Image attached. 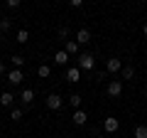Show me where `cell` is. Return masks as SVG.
I'll return each instance as SVG.
<instances>
[{"label":"cell","mask_w":147,"mask_h":138,"mask_svg":"<svg viewBox=\"0 0 147 138\" xmlns=\"http://www.w3.org/2000/svg\"><path fill=\"white\" fill-rule=\"evenodd\" d=\"M10 27H12V22H10V20H5V17L0 20V32H7Z\"/></svg>","instance_id":"44dd1931"},{"label":"cell","mask_w":147,"mask_h":138,"mask_svg":"<svg viewBox=\"0 0 147 138\" xmlns=\"http://www.w3.org/2000/svg\"><path fill=\"white\" fill-rule=\"evenodd\" d=\"M12 101H15V96H12L10 91H3V94H0V106H3V109H10Z\"/></svg>","instance_id":"9c48e42d"},{"label":"cell","mask_w":147,"mask_h":138,"mask_svg":"<svg viewBox=\"0 0 147 138\" xmlns=\"http://www.w3.org/2000/svg\"><path fill=\"white\" fill-rule=\"evenodd\" d=\"M135 138H147V126H135Z\"/></svg>","instance_id":"d6986e66"},{"label":"cell","mask_w":147,"mask_h":138,"mask_svg":"<svg viewBox=\"0 0 147 138\" xmlns=\"http://www.w3.org/2000/svg\"><path fill=\"white\" fill-rule=\"evenodd\" d=\"M27 40H30V32H27V30H20V32H17V42H20V44H25Z\"/></svg>","instance_id":"ffe728a7"},{"label":"cell","mask_w":147,"mask_h":138,"mask_svg":"<svg viewBox=\"0 0 147 138\" xmlns=\"http://www.w3.org/2000/svg\"><path fill=\"white\" fill-rule=\"evenodd\" d=\"M132 77H135V67H130V64L123 67V79H132Z\"/></svg>","instance_id":"ac0fdd59"},{"label":"cell","mask_w":147,"mask_h":138,"mask_svg":"<svg viewBox=\"0 0 147 138\" xmlns=\"http://www.w3.org/2000/svg\"><path fill=\"white\" fill-rule=\"evenodd\" d=\"M142 32H145V35H147V25H145V30H142Z\"/></svg>","instance_id":"484cf974"},{"label":"cell","mask_w":147,"mask_h":138,"mask_svg":"<svg viewBox=\"0 0 147 138\" xmlns=\"http://www.w3.org/2000/svg\"><path fill=\"white\" fill-rule=\"evenodd\" d=\"M22 79H25V74H22V69H10V72H7V81H10L12 86L22 84Z\"/></svg>","instance_id":"277c9868"},{"label":"cell","mask_w":147,"mask_h":138,"mask_svg":"<svg viewBox=\"0 0 147 138\" xmlns=\"http://www.w3.org/2000/svg\"><path fill=\"white\" fill-rule=\"evenodd\" d=\"M118 128H120V121H118V118H113V116L103 118V131L105 133H115Z\"/></svg>","instance_id":"7a4b0ae2"},{"label":"cell","mask_w":147,"mask_h":138,"mask_svg":"<svg viewBox=\"0 0 147 138\" xmlns=\"http://www.w3.org/2000/svg\"><path fill=\"white\" fill-rule=\"evenodd\" d=\"M5 5L10 8V10H17V8H20V0H7Z\"/></svg>","instance_id":"7402d4cb"},{"label":"cell","mask_w":147,"mask_h":138,"mask_svg":"<svg viewBox=\"0 0 147 138\" xmlns=\"http://www.w3.org/2000/svg\"><path fill=\"white\" fill-rule=\"evenodd\" d=\"M81 99H84L81 94H71V96H69V104H71V106L79 111V109H81Z\"/></svg>","instance_id":"5bb4252c"},{"label":"cell","mask_w":147,"mask_h":138,"mask_svg":"<svg viewBox=\"0 0 147 138\" xmlns=\"http://www.w3.org/2000/svg\"><path fill=\"white\" fill-rule=\"evenodd\" d=\"M69 57H71V54H69L66 49H59V52L54 54V64H66V62H69Z\"/></svg>","instance_id":"7c38bea8"},{"label":"cell","mask_w":147,"mask_h":138,"mask_svg":"<svg viewBox=\"0 0 147 138\" xmlns=\"http://www.w3.org/2000/svg\"><path fill=\"white\" fill-rule=\"evenodd\" d=\"M61 104H64V99L59 94H49L47 96V106L52 109V111H57V109H61Z\"/></svg>","instance_id":"8992f818"},{"label":"cell","mask_w":147,"mask_h":138,"mask_svg":"<svg viewBox=\"0 0 147 138\" xmlns=\"http://www.w3.org/2000/svg\"><path fill=\"white\" fill-rule=\"evenodd\" d=\"M76 42H79V44H86V42H91V30L81 27V30L76 32Z\"/></svg>","instance_id":"ba28073f"},{"label":"cell","mask_w":147,"mask_h":138,"mask_svg":"<svg viewBox=\"0 0 147 138\" xmlns=\"http://www.w3.org/2000/svg\"><path fill=\"white\" fill-rule=\"evenodd\" d=\"M100 138H103V136H100Z\"/></svg>","instance_id":"4316f807"},{"label":"cell","mask_w":147,"mask_h":138,"mask_svg":"<svg viewBox=\"0 0 147 138\" xmlns=\"http://www.w3.org/2000/svg\"><path fill=\"white\" fill-rule=\"evenodd\" d=\"M79 47H81V44L76 42V40H66V47H64V49H66L69 54H76V52H79Z\"/></svg>","instance_id":"4fadbf2b"},{"label":"cell","mask_w":147,"mask_h":138,"mask_svg":"<svg viewBox=\"0 0 147 138\" xmlns=\"http://www.w3.org/2000/svg\"><path fill=\"white\" fill-rule=\"evenodd\" d=\"M93 64H96L93 54L84 52V54H81V57H79V69H84V72H91V69H93Z\"/></svg>","instance_id":"6da1fadb"},{"label":"cell","mask_w":147,"mask_h":138,"mask_svg":"<svg viewBox=\"0 0 147 138\" xmlns=\"http://www.w3.org/2000/svg\"><path fill=\"white\" fill-rule=\"evenodd\" d=\"M123 94V81L120 79H113L108 84V96H113V99H115V96H120Z\"/></svg>","instance_id":"5b68a950"},{"label":"cell","mask_w":147,"mask_h":138,"mask_svg":"<svg viewBox=\"0 0 147 138\" xmlns=\"http://www.w3.org/2000/svg\"><path fill=\"white\" fill-rule=\"evenodd\" d=\"M66 81H71V84H76V81H81V69L79 67H74L66 72Z\"/></svg>","instance_id":"30bf717a"},{"label":"cell","mask_w":147,"mask_h":138,"mask_svg":"<svg viewBox=\"0 0 147 138\" xmlns=\"http://www.w3.org/2000/svg\"><path fill=\"white\" fill-rule=\"evenodd\" d=\"M59 37H61V40H66V37H69V27H66V25L59 27Z\"/></svg>","instance_id":"603a6c76"},{"label":"cell","mask_w":147,"mask_h":138,"mask_svg":"<svg viewBox=\"0 0 147 138\" xmlns=\"http://www.w3.org/2000/svg\"><path fill=\"white\" fill-rule=\"evenodd\" d=\"M10 62H12V67H15V69H22V64H25V57H22V54H12Z\"/></svg>","instance_id":"9a60e30c"},{"label":"cell","mask_w":147,"mask_h":138,"mask_svg":"<svg viewBox=\"0 0 147 138\" xmlns=\"http://www.w3.org/2000/svg\"><path fill=\"white\" fill-rule=\"evenodd\" d=\"M37 74L42 77V79H47V77H49V74H52V67H49V64H42V67L37 69Z\"/></svg>","instance_id":"2e32d148"},{"label":"cell","mask_w":147,"mask_h":138,"mask_svg":"<svg viewBox=\"0 0 147 138\" xmlns=\"http://www.w3.org/2000/svg\"><path fill=\"white\" fill-rule=\"evenodd\" d=\"M71 121L76 123V126H84V123L88 121V116H86V111H81V109H79V111H74V116H71Z\"/></svg>","instance_id":"8fae6325"},{"label":"cell","mask_w":147,"mask_h":138,"mask_svg":"<svg viewBox=\"0 0 147 138\" xmlns=\"http://www.w3.org/2000/svg\"><path fill=\"white\" fill-rule=\"evenodd\" d=\"M0 74H5V62L0 59Z\"/></svg>","instance_id":"cb8c5ba5"},{"label":"cell","mask_w":147,"mask_h":138,"mask_svg":"<svg viewBox=\"0 0 147 138\" xmlns=\"http://www.w3.org/2000/svg\"><path fill=\"white\" fill-rule=\"evenodd\" d=\"M0 15H3V3H0Z\"/></svg>","instance_id":"d4e9b609"},{"label":"cell","mask_w":147,"mask_h":138,"mask_svg":"<svg viewBox=\"0 0 147 138\" xmlns=\"http://www.w3.org/2000/svg\"><path fill=\"white\" fill-rule=\"evenodd\" d=\"M20 101H22V109H27L34 101V91L32 89H22V94H20Z\"/></svg>","instance_id":"52a82bcc"},{"label":"cell","mask_w":147,"mask_h":138,"mask_svg":"<svg viewBox=\"0 0 147 138\" xmlns=\"http://www.w3.org/2000/svg\"><path fill=\"white\" fill-rule=\"evenodd\" d=\"M22 116H25V109H12V111H10L12 121H22Z\"/></svg>","instance_id":"e0dca14e"},{"label":"cell","mask_w":147,"mask_h":138,"mask_svg":"<svg viewBox=\"0 0 147 138\" xmlns=\"http://www.w3.org/2000/svg\"><path fill=\"white\" fill-rule=\"evenodd\" d=\"M105 69H108L110 74H115V72H120V69H123V59H120V57H110L108 62H105Z\"/></svg>","instance_id":"3957f363"}]
</instances>
